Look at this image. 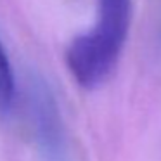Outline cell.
Here are the masks:
<instances>
[{
  "label": "cell",
  "instance_id": "obj_1",
  "mask_svg": "<svg viewBox=\"0 0 161 161\" xmlns=\"http://www.w3.org/2000/svg\"><path fill=\"white\" fill-rule=\"evenodd\" d=\"M97 4L95 26L76 36L66 50L68 69L83 88L101 87L113 75L132 19V0H97Z\"/></svg>",
  "mask_w": 161,
  "mask_h": 161
},
{
  "label": "cell",
  "instance_id": "obj_2",
  "mask_svg": "<svg viewBox=\"0 0 161 161\" xmlns=\"http://www.w3.org/2000/svg\"><path fill=\"white\" fill-rule=\"evenodd\" d=\"M33 116L35 128L43 153L50 161H63L64 158V135L57 108L47 88H38L33 95Z\"/></svg>",
  "mask_w": 161,
  "mask_h": 161
},
{
  "label": "cell",
  "instance_id": "obj_3",
  "mask_svg": "<svg viewBox=\"0 0 161 161\" xmlns=\"http://www.w3.org/2000/svg\"><path fill=\"white\" fill-rule=\"evenodd\" d=\"M16 81L12 75V68L5 56L4 49L0 45V108H7L14 99Z\"/></svg>",
  "mask_w": 161,
  "mask_h": 161
}]
</instances>
